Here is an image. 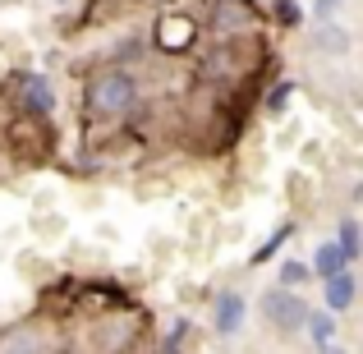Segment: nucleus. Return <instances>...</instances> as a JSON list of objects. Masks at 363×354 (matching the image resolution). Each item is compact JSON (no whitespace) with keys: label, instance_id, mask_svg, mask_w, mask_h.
Listing matches in <instances>:
<instances>
[{"label":"nucleus","instance_id":"obj_1","mask_svg":"<svg viewBox=\"0 0 363 354\" xmlns=\"http://www.w3.org/2000/svg\"><path fill=\"white\" fill-rule=\"evenodd\" d=\"M83 106L88 116L97 120H116V116H129L138 106V79L124 70H97L83 88Z\"/></svg>","mask_w":363,"mask_h":354},{"label":"nucleus","instance_id":"obj_2","mask_svg":"<svg viewBox=\"0 0 363 354\" xmlns=\"http://www.w3.org/2000/svg\"><path fill=\"white\" fill-rule=\"evenodd\" d=\"M244 51H248V42H240V37L216 42L212 51L198 60V79H203V83H235L248 70V65H244Z\"/></svg>","mask_w":363,"mask_h":354},{"label":"nucleus","instance_id":"obj_3","mask_svg":"<svg viewBox=\"0 0 363 354\" xmlns=\"http://www.w3.org/2000/svg\"><path fill=\"white\" fill-rule=\"evenodd\" d=\"M262 318L272 322L276 331H299L303 318H308V304L299 299V290H267L262 294Z\"/></svg>","mask_w":363,"mask_h":354},{"label":"nucleus","instance_id":"obj_4","mask_svg":"<svg viewBox=\"0 0 363 354\" xmlns=\"http://www.w3.org/2000/svg\"><path fill=\"white\" fill-rule=\"evenodd\" d=\"M253 18H257L253 0H216V5H212V33H221V42H225V37L248 33Z\"/></svg>","mask_w":363,"mask_h":354},{"label":"nucleus","instance_id":"obj_5","mask_svg":"<svg viewBox=\"0 0 363 354\" xmlns=\"http://www.w3.org/2000/svg\"><path fill=\"white\" fill-rule=\"evenodd\" d=\"M244 318H248V304H244V294L240 290H221L212 299V327H216V336H240V327H244Z\"/></svg>","mask_w":363,"mask_h":354},{"label":"nucleus","instance_id":"obj_6","mask_svg":"<svg viewBox=\"0 0 363 354\" xmlns=\"http://www.w3.org/2000/svg\"><path fill=\"white\" fill-rule=\"evenodd\" d=\"M198 42V28H194V18H184V14H166L157 23V46L161 51H189V46Z\"/></svg>","mask_w":363,"mask_h":354},{"label":"nucleus","instance_id":"obj_7","mask_svg":"<svg viewBox=\"0 0 363 354\" xmlns=\"http://www.w3.org/2000/svg\"><path fill=\"white\" fill-rule=\"evenodd\" d=\"M327 290H322V299H327V313H345V309H354V294H359V281H354V272H336V276H327Z\"/></svg>","mask_w":363,"mask_h":354},{"label":"nucleus","instance_id":"obj_8","mask_svg":"<svg viewBox=\"0 0 363 354\" xmlns=\"http://www.w3.org/2000/svg\"><path fill=\"white\" fill-rule=\"evenodd\" d=\"M23 111L28 116H42V120L55 111V92L46 83V74H23Z\"/></svg>","mask_w":363,"mask_h":354},{"label":"nucleus","instance_id":"obj_9","mask_svg":"<svg viewBox=\"0 0 363 354\" xmlns=\"http://www.w3.org/2000/svg\"><path fill=\"white\" fill-rule=\"evenodd\" d=\"M133 336H138L133 318H111V322H101V331H97V350L101 354H124L133 345Z\"/></svg>","mask_w":363,"mask_h":354},{"label":"nucleus","instance_id":"obj_10","mask_svg":"<svg viewBox=\"0 0 363 354\" xmlns=\"http://www.w3.org/2000/svg\"><path fill=\"white\" fill-rule=\"evenodd\" d=\"M0 354H46L42 331L28 327V322H18V327H5V331H0Z\"/></svg>","mask_w":363,"mask_h":354},{"label":"nucleus","instance_id":"obj_11","mask_svg":"<svg viewBox=\"0 0 363 354\" xmlns=\"http://www.w3.org/2000/svg\"><path fill=\"white\" fill-rule=\"evenodd\" d=\"M299 331H308L313 350H318V345H331V341H336L340 322H336V313H327V309H308V318H303Z\"/></svg>","mask_w":363,"mask_h":354},{"label":"nucleus","instance_id":"obj_12","mask_svg":"<svg viewBox=\"0 0 363 354\" xmlns=\"http://www.w3.org/2000/svg\"><path fill=\"white\" fill-rule=\"evenodd\" d=\"M345 253L336 248V239H327V244H318L313 248V262H308V272L318 276V281H327V276H336V272H345Z\"/></svg>","mask_w":363,"mask_h":354},{"label":"nucleus","instance_id":"obj_13","mask_svg":"<svg viewBox=\"0 0 363 354\" xmlns=\"http://www.w3.org/2000/svg\"><path fill=\"white\" fill-rule=\"evenodd\" d=\"M313 42H318V51H331V55H345L350 46H354V37H350L345 28L336 23V18H327V23L318 28V37H313Z\"/></svg>","mask_w":363,"mask_h":354},{"label":"nucleus","instance_id":"obj_14","mask_svg":"<svg viewBox=\"0 0 363 354\" xmlns=\"http://www.w3.org/2000/svg\"><path fill=\"white\" fill-rule=\"evenodd\" d=\"M336 248H340V253H345V262H350V267H354L359 258H363V239H359V221H354V216H345V221H340Z\"/></svg>","mask_w":363,"mask_h":354},{"label":"nucleus","instance_id":"obj_15","mask_svg":"<svg viewBox=\"0 0 363 354\" xmlns=\"http://www.w3.org/2000/svg\"><path fill=\"white\" fill-rule=\"evenodd\" d=\"M189 331H194V322H189V318H179L175 327L166 331V341H161V350H157V354H184V345H189Z\"/></svg>","mask_w":363,"mask_h":354},{"label":"nucleus","instance_id":"obj_16","mask_svg":"<svg viewBox=\"0 0 363 354\" xmlns=\"http://www.w3.org/2000/svg\"><path fill=\"white\" fill-rule=\"evenodd\" d=\"M290 235H294V226H290V221H285V226H281V231H276V235H272V239H267V244H262V248H257V253H253V258H248V262H253V267H257V262H267V258H276V248H281V244H285V239H290Z\"/></svg>","mask_w":363,"mask_h":354},{"label":"nucleus","instance_id":"obj_17","mask_svg":"<svg viewBox=\"0 0 363 354\" xmlns=\"http://www.w3.org/2000/svg\"><path fill=\"white\" fill-rule=\"evenodd\" d=\"M290 97H294V79H281L272 92H267V111H285V106H290Z\"/></svg>","mask_w":363,"mask_h":354},{"label":"nucleus","instance_id":"obj_18","mask_svg":"<svg viewBox=\"0 0 363 354\" xmlns=\"http://www.w3.org/2000/svg\"><path fill=\"white\" fill-rule=\"evenodd\" d=\"M308 276H313V272H308L303 262H281V285H285V290H299Z\"/></svg>","mask_w":363,"mask_h":354},{"label":"nucleus","instance_id":"obj_19","mask_svg":"<svg viewBox=\"0 0 363 354\" xmlns=\"http://www.w3.org/2000/svg\"><path fill=\"white\" fill-rule=\"evenodd\" d=\"M276 18H281L285 28H294L303 14H299V5H294V0H276Z\"/></svg>","mask_w":363,"mask_h":354},{"label":"nucleus","instance_id":"obj_20","mask_svg":"<svg viewBox=\"0 0 363 354\" xmlns=\"http://www.w3.org/2000/svg\"><path fill=\"white\" fill-rule=\"evenodd\" d=\"M340 5H345V0H313V14L327 23V18H336V14H340Z\"/></svg>","mask_w":363,"mask_h":354},{"label":"nucleus","instance_id":"obj_21","mask_svg":"<svg viewBox=\"0 0 363 354\" xmlns=\"http://www.w3.org/2000/svg\"><path fill=\"white\" fill-rule=\"evenodd\" d=\"M318 354H350V350H340L336 341H331V345H318Z\"/></svg>","mask_w":363,"mask_h":354}]
</instances>
